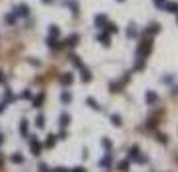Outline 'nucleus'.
<instances>
[{"mask_svg": "<svg viewBox=\"0 0 178 172\" xmlns=\"http://www.w3.org/2000/svg\"><path fill=\"white\" fill-rule=\"evenodd\" d=\"M126 160H132V162H138V164H146L148 162V156H142L140 150H138V146H132L130 150H128V158Z\"/></svg>", "mask_w": 178, "mask_h": 172, "instance_id": "nucleus-1", "label": "nucleus"}, {"mask_svg": "<svg viewBox=\"0 0 178 172\" xmlns=\"http://www.w3.org/2000/svg\"><path fill=\"white\" fill-rule=\"evenodd\" d=\"M30 150H32V154H34V156H38V154H40V150H42V144H40L38 140H36L34 136L30 138Z\"/></svg>", "mask_w": 178, "mask_h": 172, "instance_id": "nucleus-2", "label": "nucleus"}, {"mask_svg": "<svg viewBox=\"0 0 178 172\" xmlns=\"http://www.w3.org/2000/svg\"><path fill=\"white\" fill-rule=\"evenodd\" d=\"M56 140H58V138L54 136V134H48V136H46V142H44V146H46V148H52V146L56 144Z\"/></svg>", "mask_w": 178, "mask_h": 172, "instance_id": "nucleus-3", "label": "nucleus"}, {"mask_svg": "<svg viewBox=\"0 0 178 172\" xmlns=\"http://www.w3.org/2000/svg\"><path fill=\"white\" fill-rule=\"evenodd\" d=\"M10 162H14V164H22L24 162V156L20 152H14L12 156H10Z\"/></svg>", "mask_w": 178, "mask_h": 172, "instance_id": "nucleus-4", "label": "nucleus"}, {"mask_svg": "<svg viewBox=\"0 0 178 172\" xmlns=\"http://www.w3.org/2000/svg\"><path fill=\"white\" fill-rule=\"evenodd\" d=\"M110 162H112V154L108 152V154H106V156H104V158H102V160H100V162H98V164L102 166V168H108V166H110Z\"/></svg>", "mask_w": 178, "mask_h": 172, "instance_id": "nucleus-5", "label": "nucleus"}, {"mask_svg": "<svg viewBox=\"0 0 178 172\" xmlns=\"http://www.w3.org/2000/svg\"><path fill=\"white\" fill-rule=\"evenodd\" d=\"M156 100H158V96H156V92H152V90H148V92H146V102H148V104H154Z\"/></svg>", "mask_w": 178, "mask_h": 172, "instance_id": "nucleus-6", "label": "nucleus"}, {"mask_svg": "<svg viewBox=\"0 0 178 172\" xmlns=\"http://www.w3.org/2000/svg\"><path fill=\"white\" fill-rule=\"evenodd\" d=\"M118 170L120 172H128L130 170V160H122V162L118 164Z\"/></svg>", "mask_w": 178, "mask_h": 172, "instance_id": "nucleus-7", "label": "nucleus"}, {"mask_svg": "<svg viewBox=\"0 0 178 172\" xmlns=\"http://www.w3.org/2000/svg\"><path fill=\"white\" fill-rule=\"evenodd\" d=\"M68 122H70V116L66 114V112H64V114H60V128H66Z\"/></svg>", "mask_w": 178, "mask_h": 172, "instance_id": "nucleus-8", "label": "nucleus"}, {"mask_svg": "<svg viewBox=\"0 0 178 172\" xmlns=\"http://www.w3.org/2000/svg\"><path fill=\"white\" fill-rule=\"evenodd\" d=\"M80 78H82V82H90V78H92V76H90L88 68H84V66H82V76H80Z\"/></svg>", "mask_w": 178, "mask_h": 172, "instance_id": "nucleus-9", "label": "nucleus"}, {"mask_svg": "<svg viewBox=\"0 0 178 172\" xmlns=\"http://www.w3.org/2000/svg\"><path fill=\"white\" fill-rule=\"evenodd\" d=\"M110 120H112V124H114V126H120V124H122L120 114H112V116H110Z\"/></svg>", "mask_w": 178, "mask_h": 172, "instance_id": "nucleus-10", "label": "nucleus"}, {"mask_svg": "<svg viewBox=\"0 0 178 172\" xmlns=\"http://www.w3.org/2000/svg\"><path fill=\"white\" fill-rule=\"evenodd\" d=\"M96 24H98V28H104V24H106V16L102 14V16H96Z\"/></svg>", "mask_w": 178, "mask_h": 172, "instance_id": "nucleus-11", "label": "nucleus"}, {"mask_svg": "<svg viewBox=\"0 0 178 172\" xmlns=\"http://www.w3.org/2000/svg\"><path fill=\"white\" fill-rule=\"evenodd\" d=\"M72 80H74V76H72V74H64V76H62V84H72Z\"/></svg>", "mask_w": 178, "mask_h": 172, "instance_id": "nucleus-12", "label": "nucleus"}, {"mask_svg": "<svg viewBox=\"0 0 178 172\" xmlns=\"http://www.w3.org/2000/svg\"><path fill=\"white\" fill-rule=\"evenodd\" d=\"M86 102H88V104H90V106H92V108H94V110H102V106H100V104H98V102H96L94 98H88V100H86Z\"/></svg>", "mask_w": 178, "mask_h": 172, "instance_id": "nucleus-13", "label": "nucleus"}, {"mask_svg": "<svg viewBox=\"0 0 178 172\" xmlns=\"http://www.w3.org/2000/svg\"><path fill=\"white\" fill-rule=\"evenodd\" d=\"M20 132H22L24 136L28 134V122H26V120H22V122H20Z\"/></svg>", "mask_w": 178, "mask_h": 172, "instance_id": "nucleus-14", "label": "nucleus"}, {"mask_svg": "<svg viewBox=\"0 0 178 172\" xmlns=\"http://www.w3.org/2000/svg\"><path fill=\"white\" fill-rule=\"evenodd\" d=\"M16 14H20V16H26V14H28V8H26L24 4H22V6H18V8H16Z\"/></svg>", "mask_w": 178, "mask_h": 172, "instance_id": "nucleus-15", "label": "nucleus"}, {"mask_svg": "<svg viewBox=\"0 0 178 172\" xmlns=\"http://www.w3.org/2000/svg\"><path fill=\"white\" fill-rule=\"evenodd\" d=\"M166 8H168V12H178V4L176 2H168Z\"/></svg>", "mask_w": 178, "mask_h": 172, "instance_id": "nucleus-16", "label": "nucleus"}, {"mask_svg": "<svg viewBox=\"0 0 178 172\" xmlns=\"http://www.w3.org/2000/svg\"><path fill=\"white\" fill-rule=\"evenodd\" d=\"M60 100L64 102V104H66V102H70V100H72V94H70V92H62V96H60Z\"/></svg>", "mask_w": 178, "mask_h": 172, "instance_id": "nucleus-17", "label": "nucleus"}, {"mask_svg": "<svg viewBox=\"0 0 178 172\" xmlns=\"http://www.w3.org/2000/svg\"><path fill=\"white\" fill-rule=\"evenodd\" d=\"M98 40H102V44H104V46H108V44H110V42H108V34H104V32H102V34L98 36Z\"/></svg>", "mask_w": 178, "mask_h": 172, "instance_id": "nucleus-18", "label": "nucleus"}, {"mask_svg": "<svg viewBox=\"0 0 178 172\" xmlns=\"http://www.w3.org/2000/svg\"><path fill=\"white\" fill-rule=\"evenodd\" d=\"M36 126H38V128H44V116H38V118H36Z\"/></svg>", "mask_w": 178, "mask_h": 172, "instance_id": "nucleus-19", "label": "nucleus"}, {"mask_svg": "<svg viewBox=\"0 0 178 172\" xmlns=\"http://www.w3.org/2000/svg\"><path fill=\"white\" fill-rule=\"evenodd\" d=\"M76 40H78V36H70V38L66 40V44L68 46H74V44H76Z\"/></svg>", "mask_w": 178, "mask_h": 172, "instance_id": "nucleus-20", "label": "nucleus"}, {"mask_svg": "<svg viewBox=\"0 0 178 172\" xmlns=\"http://www.w3.org/2000/svg\"><path fill=\"white\" fill-rule=\"evenodd\" d=\"M58 34H60L58 26H50V36H58Z\"/></svg>", "mask_w": 178, "mask_h": 172, "instance_id": "nucleus-21", "label": "nucleus"}, {"mask_svg": "<svg viewBox=\"0 0 178 172\" xmlns=\"http://www.w3.org/2000/svg\"><path fill=\"white\" fill-rule=\"evenodd\" d=\"M42 100H44V94H38V98H34V106H40Z\"/></svg>", "mask_w": 178, "mask_h": 172, "instance_id": "nucleus-22", "label": "nucleus"}, {"mask_svg": "<svg viewBox=\"0 0 178 172\" xmlns=\"http://www.w3.org/2000/svg\"><path fill=\"white\" fill-rule=\"evenodd\" d=\"M102 146H104L106 150H110V146H112V142L108 140V138H104V140H102Z\"/></svg>", "mask_w": 178, "mask_h": 172, "instance_id": "nucleus-23", "label": "nucleus"}, {"mask_svg": "<svg viewBox=\"0 0 178 172\" xmlns=\"http://www.w3.org/2000/svg\"><path fill=\"white\" fill-rule=\"evenodd\" d=\"M154 4H156V6H158V8H164L166 0H154Z\"/></svg>", "mask_w": 178, "mask_h": 172, "instance_id": "nucleus-24", "label": "nucleus"}, {"mask_svg": "<svg viewBox=\"0 0 178 172\" xmlns=\"http://www.w3.org/2000/svg\"><path fill=\"white\" fill-rule=\"evenodd\" d=\"M158 142H162V144H166V142H168V138H166V136H164V134H158Z\"/></svg>", "mask_w": 178, "mask_h": 172, "instance_id": "nucleus-25", "label": "nucleus"}, {"mask_svg": "<svg viewBox=\"0 0 178 172\" xmlns=\"http://www.w3.org/2000/svg\"><path fill=\"white\" fill-rule=\"evenodd\" d=\"M70 172H86V168H82V166H76V168H72Z\"/></svg>", "mask_w": 178, "mask_h": 172, "instance_id": "nucleus-26", "label": "nucleus"}, {"mask_svg": "<svg viewBox=\"0 0 178 172\" xmlns=\"http://www.w3.org/2000/svg\"><path fill=\"white\" fill-rule=\"evenodd\" d=\"M54 172H70V170L64 168V166H58V168H54Z\"/></svg>", "mask_w": 178, "mask_h": 172, "instance_id": "nucleus-27", "label": "nucleus"}, {"mask_svg": "<svg viewBox=\"0 0 178 172\" xmlns=\"http://www.w3.org/2000/svg\"><path fill=\"white\" fill-rule=\"evenodd\" d=\"M136 34V28H134V26H130V28H128V36H134Z\"/></svg>", "mask_w": 178, "mask_h": 172, "instance_id": "nucleus-28", "label": "nucleus"}, {"mask_svg": "<svg viewBox=\"0 0 178 172\" xmlns=\"http://www.w3.org/2000/svg\"><path fill=\"white\" fill-rule=\"evenodd\" d=\"M4 82H6V76H4V74L0 72V84H4Z\"/></svg>", "mask_w": 178, "mask_h": 172, "instance_id": "nucleus-29", "label": "nucleus"}, {"mask_svg": "<svg viewBox=\"0 0 178 172\" xmlns=\"http://www.w3.org/2000/svg\"><path fill=\"white\" fill-rule=\"evenodd\" d=\"M40 172H48V168H46V164H40Z\"/></svg>", "mask_w": 178, "mask_h": 172, "instance_id": "nucleus-30", "label": "nucleus"}, {"mask_svg": "<svg viewBox=\"0 0 178 172\" xmlns=\"http://www.w3.org/2000/svg\"><path fill=\"white\" fill-rule=\"evenodd\" d=\"M2 142H4V134L0 132V146H2Z\"/></svg>", "mask_w": 178, "mask_h": 172, "instance_id": "nucleus-31", "label": "nucleus"}, {"mask_svg": "<svg viewBox=\"0 0 178 172\" xmlns=\"http://www.w3.org/2000/svg\"><path fill=\"white\" fill-rule=\"evenodd\" d=\"M42 2H46V4H48V2H52V0H42Z\"/></svg>", "mask_w": 178, "mask_h": 172, "instance_id": "nucleus-32", "label": "nucleus"}]
</instances>
